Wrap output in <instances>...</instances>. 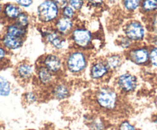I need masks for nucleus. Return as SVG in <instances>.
<instances>
[{
  "label": "nucleus",
  "mask_w": 157,
  "mask_h": 130,
  "mask_svg": "<svg viewBox=\"0 0 157 130\" xmlns=\"http://www.w3.org/2000/svg\"><path fill=\"white\" fill-rule=\"evenodd\" d=\"M60 16V9L55 0H45L37 7L36 18L41 26H52Z\"/></svg>",
  "instance_id": "obj_4"
},
{
  "label": "nucleus",
  "mask_w": 157,
  "mask_h": 130,
  "mask_svg": "<svg viewBox=\"0 0 157 130\" xmlns=\"http://www.w3.org/2000/svg\"><path fill=\"white\" fill-rule=\"evenodd\" d=\"M55 2H56L57 5H58V6L59 7L60 10L68 4V1H62V0H60V1H55Z\"/></svg>",
  "instance_id": "obj_34"
},
{
  "label": "nucleus",
  "mask_w": 157,
  "mask_h": 130,
  "mask_svg": "<svg viewBox=\"0 0 157 130\" xmlns=\"http://www.w3.org/2000/svg\"><path fill=\"white\" fill-rule=\"evenodd\" d=\"M148 27L153 35H157V12L152 14L150 16Z\"/></svg>",
  "instance_id": "obj_29"
},
{
  "label": "nucleus",
  "mask_w": 157,
  "mask_h": 130,
  "mask_svg": "<svg viewBox=\"0 0 157 130\" xmlns=\"http://www.w3.org/2000/svg\"><path fill=\"white\" fill-rule=\"evenodd\" d=\"M150 41L153 47H157V35H153L150 38Z\"/></svg>",
  "instance_id": "obj_35"
},
{
  "label": "nucleus",
  "mask_w": 157,
  "mask_h": 130,
  "mask_svg": "<svg viewBox=\"0 0 157 130\" xmlns=\"http://www.w3.org/2000/svg\"><path fill=\"white\" fill-rule=\"evenodd\" d=\"M15 3L22 9L30 7L33 4V1H32V0H19V1L15 2Z\"/></svg>",
  "instance_id": "obj_32"
},
{
  "label": "nucleus",
  "mask_w": 157,
  "mask_h": 130,
  "mask_svg": "<svg viewBox=\"0 0 157 130\" xmlns=\"http://www.w3.org/2000/svg\"><path fill=\"white\" fill-rule=\"evenodd\" d=\"M106 64L111 73L117 71L122 67L124 62V55L121 54L113 53L107 55L104 58Z\"/></svg>",
  "instance_id": "obj_18"
},
{
  "label": "nucleus",
  "mask_w": 157,
  "mask_h": 130,
  "mask_svg": "<svg viewBox=\"0 0 157 130\" xmlns=\"http://www.w3.org/2000/svg\"><path fill=\"white\" fill-rule=\"evenodd\" d=\"M85 3V2L83 1V0H70V1H68L69 6L73 8L78 13L83 9Z\"/></svg>",
  "instance_id": "obj_30"
},
{
  "label": "nucleus",
  "mask_w": 157,
  "mask_h": 130,
  "mask_svg": "<svg viewBox=\"0 0 157 130\" xmlns=\"http://www.w3.org/2000/svg\"><path fill=\"white\" fill-rule=\"evenodd\" d=\"M149 62L153 66L157 67V47H153L150 49Z\"/></svg>",
  "instance_id": "obj_31"
},
{
  "label": "nucleus",
  "mask_w": 157,
  "mask_h": 130,
  "mask_svg": "<svg viewBox=\"0 0 157 130\" xmlns=\"http://www.w3.org/2000/svg\"><path fill=\"white\" fill-rule=\"evenodd\" d=\"M115 89L122 94L133 93L138 85L137 77L130 72H125L115 79Z\"/></svg>",
  "instance_id": "obj_8"
},
{
  "label": "nucleus",
  "mask_w": 157,
  "mask_h": 130,
  "mask_svg": "<svg viewBox=\"0 0 157 130\" xmlns=\"http://www.w3.org/2000/svg\"><path fill=\"white\" fill-rule=\"evenodd\" d=\"M28 31H29V29L21 27L18 24H17L15 21L14 22L7 23L6 26V29H5L6 33L13 35V36L17 37V38H23V39H25L26 38Z\"/></svg>",
  "instance_id": "obj_19"
},
{
  "label": "nucleus",
  "mask_w": 157,
  "mask_h": 130,
  "mask_svg": "<svg viewBox=\"0 0 157 130\" xmlns=\"http://www.w3.org/2000/svg\"><path fill=\"white\" fill-rule=\"evenodd\" d=\"M15 76L21 84H28L33 81L35 73V66L27 61H21L14 70Z\"/></svg>",
  "instance_id": "obj_11"
},
{
  "label": "nucleus",
  "mask_w": 157,
  "mask_h": 130,
  "mask_svg": "<svg viewBox=\"0 0 157 130\" xmlns=\"http://www.w3.org/2000/svg\"><path fill=\"white\" fill-rule=\"evenodd\" d=\"M68 40L71 47L87 51L93 47L94 35L87 28L76 24L69 35Z\"/></svg>",
  "instance_id": "obj_5"
},
{
  "label": "nucleus",
  "mask_w": 157,
  "mask_h": 130,
  "mask_svg": "<svg viewBox=\"0 0 157 130\" xmlns=\"http://www.w3.org/2000/svg\"><path fill=\"white\" fill-rule=\"evenodd\" d=\"M57 80H58V76L52 73L46 67L36 64L33 81H35L37 86L41 88L50 89Z\"/></svg>",
  "instance_id": "obj_9"
},
{
  "label": "nucleus",
  "mask_w": 157,
  "mask_h": 130,
  "mask_svg": "<svg viewBox=\"0 0 157 130\" xmlns=\"http://www.w3.org/2000/svg\"><path fill=\"white\" fill-rule=\"evenodd\" d=\"M154 122H155V123H156V124H157V113H156V116H155Z\"/></svg>",
  "instance_id": "obj_37"
},
{
  "label": "nucleus",
  "mask_w": 157,
  "mask_h": 130,
  "mask_svg": "<svg viewBox=\"0 0 157 130\" xmlns=\"http://www.w3.org/2000/svg\"><path fill=\"white\" fill-rule=\"evenodd\" d=\"M149 54L150 49L147 46L134 44L130 50H127L125 57L133 64L143 66L149 63Z\"/></svg>",
  "instance_id": "obj_10"
},
{
  "label": "nucleus",
  "mask_w": 157,
  "mask_h": 130,
  "mask_svg": "<svg viewBox=\"0 0 157 130\" xmlns=\"http://www.w3.org/2000/svg\"><path fill=\"white\" fill-rule=\"evenodd\" d=\"M9 51L0 44V70L9 64Z\"/></svg>",
  "instance_id": "obj_27"
},
{
  "label": "nucleus",
  "mask_w": 157,
  "mask_h": 130,
  "mask_svg": "<svg viewBox=\"0 0 157 130\" xmlns=\"http://www.w3.org/2000/svg\"><path fill=\"white\" fill-rule=\"evenodd\" d=\"M111 73L104 59H96L91 63L89 69V76L94 81H102Z\"/></svg>",
  "instance_id": "obj_12"
},
{
  "label": "nucleus",
  "mask_w": 157,
  "mask_h": 130,
  "mask_svg": "<svg viewBox=\"0 0 157 130\" xmlns=\"http://www.w3.org/2000/svg\"><path fill=\"white\" fill-rule=\"evenodd\" d=\"M141 2L139 0H125L122 2V6L124 10L127 12H134L140 9Z\"/></svg>",
  "instance_id": "obj_24"
},
{
  "label": "nucleus",
  "mask_w": 157,
  "mask_h": 130,
  "mask_svg": "<svg viewBox=\"0 0 157 130\" xmlns=\"http://www.w3.org/2000/svg\"><path fill=\"white\" fill-rule=\"evenodd\" d=\"M93 100L100 111L105 113H111L116 112L119 108L121 96L114 87L102 85L94 91Z\"/></svg>",
  "instance_id": "obj_1"
},
{
  "label": "nucleus",
  "mask_w": 157,
  "mask_h": 130,
  "mask_svg": "<svg viewBox=\"0 0 157 130\" xmlns=\"http://www.w3.org/2000/svg\"><path fill=\"white\" fill-rule=\"evenodd\" d=\"M64 71L73 76L82 74L89 64L87 51L71 47L63 54Z\"/></svg>",
  "instance_id": "obj_2"
},
{
  "label": "nucleus",
  "mask_w": 157,
  "mask_h": 130,
  "mask_svg": "<svg viewBox=\"0 0 157 130\" xmlns=\"http://www.w3.org/2000/svg\"><path fill=\"white\" fill-rule=\"evenodd\" d=\"M23 101L27 105H32L37 102L39 99V94L35 90H28L22 95Z\"/></svg>",
  "instance_id": "obj_21"
},
{
  "label": "nucleus",
  "mask_w": 157,
  "mask_h": 130,
  "mask_svg": "<svg viewBox=\"0 0 157 130\" xmlns=\"http://www.w3.org/2000/svg\"><path fill=\"white\" fill-rule=\"evenodd\" d=\"M25 130H38V129H35V128H28V129Z\"/></svg>",
  "instance_id": "obj_38"
},
{
  "label": "nucleus",
  "mask_w": 157,
  "mask_h": 130,
  "mask_svg": "<svg viewBox=\"0 0 157 130\" xmlns=\"http://www.w3.org/2000/svg\"><path fill=\"white\" fill-rule=\"evenodd\" d=\"M140 10L143 13L152 15L157 12V0H145L141 2Z\"/></svg>",
  "instance_id": "obj_20"
},
{
  "label": "nucleus",
  "mask_w": 157,
  "mask_h": 130,
  "mask_svg": "<svg viewBox=\"0 0 157 130\" xmlns=\"http://www.w3.org/2000/svg\"><path fill=\"white\" fill-rule=\"evenodd\" d=\"M87 3V6H89L91 8H94V9H98V8L102 7L104 5V1H99V0H98V1H96V0L93 1V0H91V1H88Z\"/></svg>",
  "instance_id": "obj_33"
},
{
  "label": "nucleus",
  "mask_w": 157,
  "mask_h": 130,
  "mask_svg": "<svg viewBox=\"0 0 157 130\" xmlns=\"http://www.w3.org/2000/svg\"><path fill=\"white\" fill-rule=\"evenodd\" d=\"M116 42L117 44L120 47H121V48L124 49V50H130V49L135 44L133 41H130L128 38H127V37L124 35H120L117 38V39Z\"/></svg>",
  "instance_id": "obj_25"
},
{
  "label": "nucleus",
  "mask_w": 157,
  "mask_h": 130,
  "mask_svg": "<svg viewBox=\"0 0 157 130\" xmlns=\"http://www.w3.org/2000/svg\"><path fill=\"white\" fill-rule=\"evenodd\" d=\"M84 119L88 130H108V121L101 115L86 114Z\"/></svg>",
  "instance_id": "obj_14"
},
{
  "label": "nucleus",
  "mask_w": 157,
  "mask_h": 130,
  "mask_svg": "<svg viewBox=\"0 0 157 130\" xmlns=\"http://www.w3.org/2000/svg\"><path fill=\"white\" fill-rule=\"evenodd\" d=\"M22 11V9L16 3H6L3 5L2 17L4 18L5 21H7V23L14 22Z\"/></svg>",
  "instance_id": "obj_17"
},
{
  "label": "nucleus",
  "mask_w": 157,
  "mask_h": 130,
  "mask_svg": "<svg viewBox=\"0 0 157 130\" xmlns=\"http://www.w3.org/2000/svg\"><path fill=\"white\" fill-rule=\"evenodd\" d=\"M78 15V12L71 7L68 4L60 10V16L69 18V19L75 20Z\"/></svg>",
  "instance_id": "obj_26"
},
{
  "label": "nucleus",
  "mask_w": 157,
  "mask_h": 130,
  "mask_svg": "<svg viewBox=\"0 0 157 130\" xmlns=\"http://www.w3.org/2000/svg\"><path fill=\"white\" fill-rule=\"evenodd\" d=\"M11 92H12V87L10 83L6 77L0 74V96H8L10 95Z\"/></svg>",
  "instance_id": "obj_23"
},
{
  "label": "nucleus",
  "mask_w": 157,
  "mask_h": 130,
  "mask_svg": "<svg viewBox=\"0 0 157 130\" xmlns=\"http://www.w3.org/2000/svg\"><path fill=\"white\" fill-rule=\"evenodd\" d=\"M50 95L57 100L62 101L65 100L70 96L71 93V89L70 85L65 81L58 80L52 85L50 89Z\"/></svg>",
  "instance_id": "obj_13"
},
{
  "label": "nucleus",
  "mask_w": 157,
  "mask_h": 130,
  "mask_svg": "<svg viewBox=\"0 0 157 130\" xmlns=\"http://www.w3.org/2000/svg\"><path fill=\"white\" fill-rule=\"evenodd\" d=\"M37 64H40L46 67L48 70H50L57 76H60L61 73L64 72L63 54L56 53V52L43 54L38 59Z\"/></svg>",
  "instance_id": "obj_6"
},
{
  "label": "nucleus",
  "mask_w": 157,
  "mask_h": 130,
  "mask_svg": "<svg viewBox=\"0 0 157 130\" xmlns=\"http://www.w3.org/2000/svg\"><path fill=\"white\" fill-rule=\"evenodd\" d=\"M15 22L17 24H18L21 27L24 28L29 29V26L31 24V17L28 12L25 11H22L18 15V18L15 21Z\"/></svg>",
  "instance_id": "obj_22"
},
{
  "label": "nucleus",
  "mask_w": 157,
  "mask_h": 130,
  "mask_svg": "<svg viewBox=\"0 0 157 130\" xmlns=\"http://www.w3.org/2000/svg\"><path fill=\"white\" fill-rule=\"evenodd\" d=\"M76 24L75 20L69 19V18H64V17L59 16V18L52 24V27L61 36L68 38L69 35L74 30Z\"/></svg>",
  "instance_id": "obj_15"
},
{
  "label": "nucleus",
  "mask_w": 157,
  "mask_h": 130,
  "mask_svg": "<svg viewBox=\"0 0 157 130\" xmlns=\"http://www.w3.org/2000/svg\"><path fill=\"white\" fill-rule=\"evenodd\" d=\"M2 9H3V5L0 2V16H1L2 13Z\"/></svg>",
  "instance_id": "obj_36"
},
{
  "label": "nucleus",
  "mask_w": 157,
  "mask_h": 130,
  "mask_svg": "<svg viewBox=\"0 0 157 130\" xmlns=\"http://www.w3.org/2000/svg\"><path fill=\"white\" fill-rule=\"evenodd\" d=\"M124 35L133 41L135 44L140 43L146 37V28L138 20L132 19L127 21L124 24Z\"/></svg>",
  "instance_id": "obj_7"
},
{
  "label": "nucleus",
  "mask_w": 157,
  "mask_h": 130,
  "mask_svg": "<svg viewBox=\"0 0 157 130\" xmlns=\"http://www.w3.org/2000/svg\"><path fill=\"white\" fill-rule=\"evenodd\" d=\"M39 31L44 42L56 53H65L71 47L68 38L61 36L52 26H40Z\"/></svg>",
  "instance_id": "obj_3"
},
{
  "label": "nucleus",
  "mask_w": 157,
  "mask_h": 130,
  "mask_svg": "<svg viewBox=\"0 0 157 130\" xmlns=\"http://www.w3.org/2000/svg\"><path fill=\"white\" fill-rule=\"evenodd\" d=\"M116 130H138L135 125H133L128 119H123L116 127Z\"/></svg>",
  "instance_id": "obj_28"
},
{
  "label": "nucleus",
  "mask_w": 157,
  "mask_h": 130,
  "mask_svg": "<svg viewBox=\"0 0 157 130\" xmlns=\"http://www.w3.org/2000/svg\"><path fill=\"white\" fill-rule=\"evenodd\" d=\"M25 41V39L17 38L4 32L0 38V44L9 51H12L21 48L24 45Z\"/></svg>",
  "instance_id": "obj_16"
}]
</instances>
